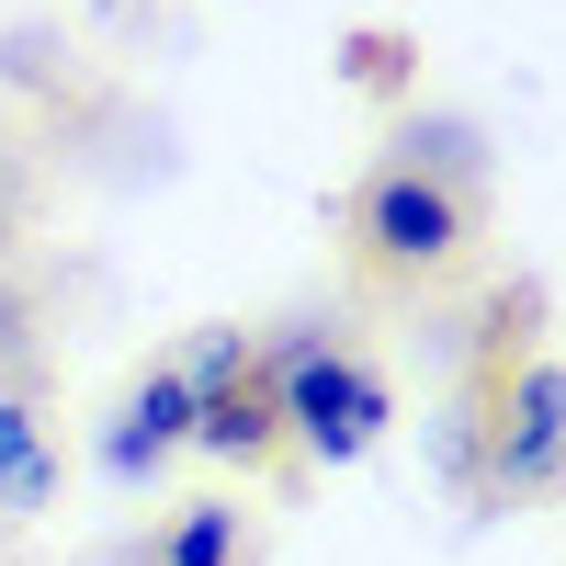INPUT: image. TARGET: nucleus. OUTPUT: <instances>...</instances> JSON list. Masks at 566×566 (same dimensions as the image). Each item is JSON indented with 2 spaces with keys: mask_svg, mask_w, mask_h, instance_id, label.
Returning <instances> with one entry per match:
<instances>
[{
  "mask_svg": "<svg viewBox=\"0 0 566 566\" xmlns=\"http://www.w3.org/2000/svg\"><path fill=\"white\" fill-rule=\"evenodd\" d=\"M193 453H216V464L283 453V419H272V397H261V363L239 374V386H193Z\"/></svg>",
  "mask_w": 566,
  "mask_h": 566,
  "instance_id": "423d86ee",
  "label": "nucleus"
},
{
  "mask_svg": "<svg viewBox=\"0 0 566 566\" xmlns=\"http://www.w3.org/2000/svg\"><path fill=\"white\" fill-rule=\"evenodd\" d=\"M170 453H193V374H181V352H170V363H148V374L125 386V408L103 419L91 464H103L114 488H148Z\"/></svg>",
  "mask_w": 566,
  "mask_h": 566,
  "instance_id": "20e7f679",
  "label": "nucleus"
},
{
  "mask_svg": "<svg viewBox=\"0 0 566 566\" xmlns=\"http://www.w3.org/2000/svg\"><path fill=\"white\" fill-rule=\"evenodd\" d=\"M45 499H57V431H45L34 386H0V510L34 522Z\"/></svg>",
  "mask_w": 566,
  "mask_h": 566,
  "instance_id": "39448f33",
  "label": "nucleus"
},
{
  "mask_svg": "<svg viewBox=\"0 0 566 566\" xmlns=\"http://www.w3.org/2000/svg\"><path fill=\"white\" fill-rule=\"evenodd\" d=\"M261 397H272L283 442H295L306 464H363L374 442H386V419H397V386L352 340H328V328H283V340L261 352Z\"/></svg>",
  "mask_w": 566,
  "mask_h": 566,
  "instance_id": "f257e3e1",
  "label": "nucleus"
},
{
  "mask_svg": "<svg viewBox=\"0 0 566 566\" xmlns=\"http://www.w3.org/2000/svg\"><path fill=\"white\" fill-rule=\"evenodd\" d=\"M0 386H34V306L12 272H0Z\"/></svg>",
  "mask_w": 566,
  "mask_h": 566,
  "instance_id": "1a4fd4ad",
  "label": "nucleus"
},
{
  "mask_svg": "<svg viewBox=\"0 0 566 566\" xmlns=\"http://www.w3.org/2000/svg\"><path fill=\"white\" fill-rule=\"evenodd\" d=\"M136 566H148V555H136Z\"/></svg>",
  "mask_w": 566,
  "mask_h": 566,
  "instance_id": "9d476101",
  "label": "nucleus"
},
{
  "mask_svg": "<svg viewBox=\"0 0 566 566\" xmlns=\"http://www.w3.org/2000/svg\"><path fill=\"white\" fill-rule=\"evenodd\" d=\"M386 159H408V170H442V181H476V170H488V136L464 125V114H408Z\"/></svg>",
  "mask_w": 566,
  "mask_h": 566,
  "instance_id": "6e6552de",
  "label": "nucleus"
},
{
  "mask_svg": "<svg viewBox=\"0 0 566 566\" xmlns=\"http://www.w3.org/2000/svg\"><path fill=\"white\" fill-rule=\"evenodd\" d=\"M476 442H488V499H555L566 488V363L522 352L499 374V397L476 408Z\"/></svg>",
  "mask_w": 566,
  "mask_h": 566,
  "instance_id": "7ed1b4c3",
  "label": "nucleus"
},
{
  "mask_svg": "<svg viewBox=\"0 0 566 566\" xmlns=\"http://www.w3.org/2000/svg\"><path fill=\"white\" fill-rule=\"evenodd\" d=\"M352 239H363L374 272H453L464 239H476V181H442V170L374 159L363 193H352Z\"/></svg>",
  "mask_w": 566,
  "mask_h": 566,
  "instance_id": "f03ea898",
  "label": "nucleus"
},
{
  "mask_svg": "<svg viewBox=\"0 0 566 566\" xmlns=\"http://www.w3.org/2000/svg\"><path fill=\"white\" fill-rule=\"evenodd\" d=\"M239 555H250V533H239V510H227V499H181L170 533L148 544V566H239Z\"/></svg>",
  "mask_w": 566,
  "mask_h": 566,
  "instance_id": "0eeeda50",
  "label": "nucleus"
}]
</instances>
